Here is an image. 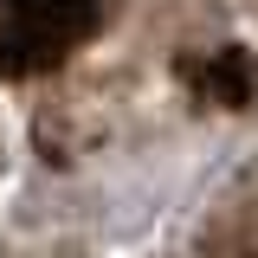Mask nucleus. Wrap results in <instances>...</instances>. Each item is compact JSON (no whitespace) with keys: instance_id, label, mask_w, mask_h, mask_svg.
<instances>
[]
</instances>
